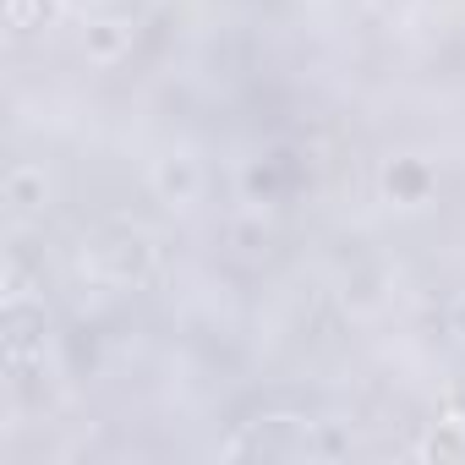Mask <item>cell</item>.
<instances>
[{"mask_svg": "<svg viewBox=\"0 0 465 465\" xmlns=\"http://www.w3.org/2000/svg\"><path fill=\"white\" fill-rule=\"evenodd\" d=\"M340 449L345 443L323 421H307V416H263V421H247V432L230 443L224 454L230 460H329Z\"/></svg>", "mask_w": 465, "mask_h": 465, "instance_id": "1", "label": "cell"}, {"mask_svg": "<svg viewBox=\"0 0 465 465\" xmlns=\"http://www.w3.org/2000/svg\"><path fill=\"white\" fill-rule=\"evenodd\" d=\"M383 186H389V197H400V203H421L427 197V186H432V175H427V164H416V159H400L389 175H383Z\"/></svg>", "mask_w": 465, "mask_h": 465, "instance_id": "4", "label": "cell"}, {"mask_svg": "<svg viewBox=\"0 0 465 465\" xmlns=\"http://www.w3.org/2000/svg\"><path fill=\"white\" fill-rule=\"evenodd\" d=\"M45 17H50V0H6V23H12L17 34L45 28Z\"/></svg>", "mask_w": 465, "mask_h": 465, "instance_id": "7", "label": "cell"}, {"mask_svg": "<svg viewBox=\"0 0 465 465\" xmlns=\"http://www.w3.org/2000/svg\"><path fill=\"white\" fill-rule=\"evenodd\" d=\"M421 454H427V460H465V416L438 421V432L421 443Z\"/></svg>", "mask_w": 465, "mask_h": 465, "instance_id": "6", "label": "cell"}, {"mask_svg": "<svg viewBox=\"0 0 465 465\" xmlns=\"http://www.w3.org/2000/svg\"><path fill=\"white\" fill-rule=\"evenodd\" d=\"M34 186H45V170H34V164H17V170L6 175V203H12V213H34V208L45 203V192L34 197Z\"/></svg>", "mask_w": 465, "mask_h": 465, "instance_id": "5", "label": "cell"}, {"mask_svg": "<svg viewBox=\"0 0 465 465\" xmlns=\"http://www.w3.org/2000/svg\"><path fill=\"white\" fill-rule=\"evenodd\" d=\"M153 192H159V203H170V208H186V203H197L203 197V164L192 159V153H164V159H153Z\"/></svg>", "mask_w": 465, "mask_h": 465, "instance_id": "2", "label": "cell"}, {"mask_svg": "<svg viewBox=\"0 0 465 465\" xmlns=\"http://www.w3.org/2000/svg\"><path fill=\"white\" fill-rule=\"evenodd\" d=\"M61 6L83 23V28H137L153 17L159 0H61Z\"/></svg>", "mask_w": 465, "mask_h": 465, "instance_id": "3", "label": "cell"}, {"mask_svg": "<svg viewBox=\"0 0 465 465\" xmlns=\"http://www.w3.org/2000/svg\"><path fill=\"white\" fill-rule=\"evenodd\" d=\"M126 39H132V28H88V55L94 61H110Z\"/></svg>", "mask_w": 465, "mask_h": 465, "instance_id": "8", "label": "cell"}]
</instances>
